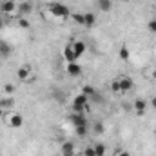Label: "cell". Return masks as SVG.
I'll return each instance as SVG.
<instances>
[{"label":"cell","instance_id":"obj_3","mask_svg":"<svg viewBox=\"0 0 156 156\" xmlns=\"http://www.w3.org/2000/svg\"><path fill=\"white\" fill-rule=\"evenodd\" d=\"M87 107H89V98L85 94L80 93L78 96H75V100H73V113H83Z\"/></svg>","mask_w":156,"mask_h":156},{"label":"cell","instance_id":"obj_17","mask_svg":"<svg viewBox=\"0 0 156 156\" xmlns=\"http://www.w3.org/2000/svg\"><path fill=\"white\" fill-rule=\"evenodd\" d=\"M96 93H98V91H96L94 87H91V85H83V87H82V94H85L89 100H91V98H93Z\"/></svg>","mask_w":156,"mask_h":156},{"label":"cell","instance_id":"obj_24","mask_svg":"<svg viewBox=\"0 0 156 156\" xmlns=\"http://www.w3.org/2000/svg\"><path fill=\"white\" fill-rule=\"evenodd\" d=\"M9 53H11V45H9V44H0V55L7 56Z\"/></svg>","mask_w":156,"mask_h":156},{"label":"cell","instance_id":"obj_26","mask_svg":"<svg viewBox=\"0 0 156 156\" xmlns=\"http://www.w3.org/2000/svg\"><path fill=\"white\" fill-rule=\"evenodd\" d=\"M4 93H5V94H13V93H15V85H13V83H5V85H4Z\"/></svg>","mask_w":156,"mask_h":156},{"label":"cell","instance_id":"obj_23","mask_svg":"<svg viewBox=\"0 0 156 156\" xmlns=\"http://www.w3.org/2000/svg\"><path fill=\"white\" fill-rule=\"evenodd\" d=\"M118 56H120L122 60H125V62H127V60H129V56H131V55H129V49H127V47H122V49L118 51Z\"/></svg>","mask_w":156,"mask_h":156},{"label":"cell","instance_id":"obj_13","mask_svg":"<svg viewBox=\"0 0 156 156\" xmlns=\"http://www.w3.org/2000/svg\"><path fill=\"white\" fill-rule=\"evenodd\" d=\"M133 105H134V111H136V113H140V115H142V113H145V109L149 107V104H147L145 100H142V98L134 100V104H133Z\"/></svg>","mask_w":156,"mask_h":156},{"label":"cell","instance_id":"obj_16","mask_svg":"<svg viewBox=\"0 0 156 156\" xmlns=\"http://www.w3.org/2000/svg\"><path fill=\"white\" fill-rule=\"evenodd\" d=\"M85 15V27H93L96 24V15L94 13H83Z\"/></svg>","mask_w":156,"mask_h":156},{"label":"cell","instance_id":"obj_22","mask_svg":"<svg viewBox=\"0 0 156 156\" xmlns=\"http://www.w3.org/2000/svg\"><path fill=\"white\" fill-rule=\"evenodd\" d=\"M18 26L24 27V29H29V27H31V22H29L26 16H18Z\"/></svg>","mask_w":156,"mask_h":156},{"label":"cell","instance_id":"obj_28","mask_svg":"<svg viewBox=\"0 0 156 156\" xmlns=\"http://www.w3.org/2000/svg\"><path fill=\"white\" fill-rule=\"evenodd\" d=\"M147 27H149V31H151V33H156V18H153V20L147 24Z\"/></svg>","mask_w":156,"mask_h":156},{"label":"cell","instance_id":"obj_10","mask_svg":"<svg viewBox=\"0 0 156 156\" xmlns=\"http://www.w3.org/2000/svg\"><path fill=\"white\" fill-rule=\"evenodd\" d=\"M71 47H73V51L76 53L78 58H80V56L85 53V49H87V45H85V42H83V40H75V42L71 44Z\"/></svg>","mask_w":156,"mask_h":156},{"label":"cell","instance_id":"obj_25","mask_svg":"<svg viewBox=\"0 0 156 156\" xmlns=\"http://www.w3.org/2000/svg\"><path fill=\"white\" fill-rule=\"evenodd\" d=\"M82 154L83 156H96V153H94V147H93V145H87V147L82 151Z\"/></svg>","mask_w":156,"mask_h":156},{"label":"cell","instance_id":"obj_5","mask_svg":"<svg viewBox=\"0 0 156 156\" xmlns=\"http://www.w3.org/2000/svg\"><path fill=\"white\" fill-rule=\"evenodd\" d=\"M0 9H2V13H5V15H15V13H18V4H16L15 0H2Z\"/></svg>","mask_w":156,"mask_h":156},{"label":"cell","instance_id":"obj_31","mask_svg":"<svg viewBox=\"0 0 156 156\" xmlns=\"http://www.w3.org/2000/svg\"><path fill=\"white\" fill-rule=\"evenodd\" d=\"M2 27H4V22H2V20H0V29H2Z\"/></svg>","mask_w":156,"mask_h":156},{"label":"cell","instance_id":"obj_27","mask_svg":"<svg viewBox=\"0 0 156 156\" xmlns=\"http://www.w3.org/2000/svg\"><path fill=\"white\" fill-rule=\"evenodd\" d=\"M113 156H131V153L125 151V149H118V151H115V154Z\"/></svg>","mask_w":156,"mask_h":156},{"label":"cell","instance_id":"obj_14","mask_svg":"<svg viewBox=\"0 0 156 156\" xmlns=\"http://www.w3.org/2000/svg\"><path fill=\"white\" fill-rule=\"evenodd\" d=\"M96 5H98V9H100V11L107 13V11H111V9H113V0H96Z\"/></svg>","mask_w":156,"mask_h":156},{"label":"cell","instance_id":"obj_18","mask_svg":"<svg viewBox=\"0 0 156 156\" xmlns=\"http://www.w3.org/2000/svg\"><path fill=\"white\" fill-rule=\"evenodd\" d=\"M93 147H94V153H96V156H105V145L102 144V142H98V144H93Z\"/></svg>","mask_w":156,"mask_h":156},{"label":"cell","instance_id":"obj_30","mask_svg":"<svg viewBox=\"0 0 156 156\" xmlns=\"http://www.w3.org/2000/svg\"><path fill=\"white\" fill-rule=\"evenodd\" d=\"M153 78H154V80H156V69H154V71H153Z\"/></svg>","mask_w":156,"mask_h":156},{"label":"cell","instance_id":"obj_1","mask_svg":"<svg viewBox=\"0 0 156 156\" xmlns=\"http://www.w3.org/2000/svg\"><path fill=\"white\" fill-rule=\"evenodd\" d=\"M45 11L49 13L51 18H58V20H66V18L71 16L69 7L66 4H62V2H49V4H45Z\"/></svg>","mask_w":156,"mask_h":156},{"label":"cell","instance_id":"obj_6","mask_svg":"<svg viewBox=\"0 0 156 156\" xmlns=\"http://www.w3.org/2000/svg\"><path fill=\"white\" fill-rule=\"evenodd\" d=\"M16 76L20 78L22 82H27V83H31V82L35 80V76H33V73H31V67H29V66H22V67H18Z\"/></svg>","mask_w":156,"mask_h":156},{"label":"cell","instance_id":"obj_19","mask_svg":"<svg viewBox=\"0 0 156 156\" xmlns=\"http://www.w3.org/2000/svg\"><path fill=\"white\" fill-rule=\"evenodd\" d=\"M71 18L76 22L78 26H85V15L83 13H75V15H71Z\"/></svg>","mask_w":156,"mask_h":156},{"label":"cell","instance_id":"obj_7","mask_svg":"<svg viewBox=\"0 0 156 156\" xmlns=\"http://www.w3.org/2000/svg\"><path fill=\"white\" fill-rule=\"evenodd\" d=\"M60 154L62 156H75L76 154V145H75V142H64L62 145H60Z\"/></svg>","mask_w":156,"mask_h":156},{"label":"cell","instance_id":"obj_29","mask_svg":"<svg viewBox=\"0 0 156 156\" xmlns=\"http://www.w3.org/2000/svg\"><path fill=\"white\" fill-rule=\"evenodd\" d=\"M149 105H151V107L156 111V96H153V98H151V104H149Z\"/></svg>","mask_w":156,"mask_h":156},{"label":"cell","instance_id":"obj_15","mask_svg":"<svg viewBox=\"0 0 156 156\" xmlns=\"http://www.w3.org/2000/svg\"><path fill=\"white\" fill-rule=\"evenodd\" d=\"M13 105H15L13 98H2V100H0V109H2L4 113H5V111H9Z\"/></svg>","mask_w":156,"mask_h":156},{"label":"cell","instance_id":"obj_11","mask_svg":"<svg viewBox=\"0 0 156 156\" xmlns=\"http://www.w3.org/2000/svg\"><path fill=\"white\" fill-rule=\"evenodd\" d=\"M33 11V4L31 2H20L18 4V16H27Z\"/></svg>","mask_w":156,"mask_h":156},{"label":"cell","instance_id":"obj_4","mask_svg":"<svg viewBox=\"0 0 156 156\" xmlns=\"http://www.w3.org/2000/svg\"><path fill=\"white\" fill-rule=\"evenodd\" d=\"M5 123H7L9 127H13V129H18V127L24 125V116H22L20 113H9V115L5 116Z\"/></svg>","mask_w":156,"mask_h":156},{"label":"cell","instance_id":"obj_2","mask_svg":"<svg viewBox=\"0 0 156 156\" xmlns=\"http://www.w3.org/2000/svg\"><path fill=\"white\" fill-rule=\"evenodd\" d=\"M115 82H116V85H118V93H129L134 87V82H133V78L129 76V75H120Z\"/></svg>","mask_w":156,"mask_h":156},{"label":"cell","instance_id":"obj_32","mask_svg":"<svg viewBox=\"0 0 156 156\" xmlns=\"http://www.w3.org/2000/svg\"><path fill=\"white\" fill-rule=\"evenodd\" d=\"M2 115H4V111H2V109H0V116H2Z\"/></svg>","mask_w":156,"mask_h":156},{"label":"cell","instance_id":"obj_20","mask_svg":"<svg viewBox=\"0 0 156 156\" xmlns=\"http://www.w3.org/2000/svg\"><path fill=\"white\" fill-rule=\"evenodd\" d=\"M105 131V125H104V122H94L93 123V133H96V134H102Z\"/></svg>","mask_w":156,"mask_h":156},{"label":"cell","instance_id":"obj_12","mask_svg":"<svg viewBox=\"0 0 156 156\" xmlns=\"http://www.w3.org/2000/svg\"><path fill=\"white\" fill-rule=\"evenodd\" d=\"M64 58H66V62H78V56H76V53L73 51L71 44L64 47Z\"/></svg>","mask_w":156,"mask_h":156},{"label":"cell","instance_id":"obj_8","mask_svg":"<svg viewBox=\"0 0 156 156\" xmlns=\"http://www.w3.org/2000/svg\"><path fill=\"white\" fill-rule=\"evenodd\" d=\"M66 73L69 76H80L82 75V66L78 62H67L66 64Z\"/></svg>","mask_w":156,"mask_h":156},{"label":"cell","instance_id":"obj_9","mask_svg":"<svg viewBox=\"0 0 156 156\" xmlns=\"http://www.w3.org/2000/svg\"><path fill=\"white\" fill-rule=\"evenodd\" d=\"M69 122L75 125V127H80V125H87V118L83 113H73L69 116Z\"/></svg>","mask_w":156,"mask_h":156},{"label":"cell","instance_id":"obj_33","mask_svg":"<svg viewBox=\"0 0 156 156\" xmlns=\"http://www.w3.org/2000/svg\"><path fill=\"white\" fill-rule=\"evenodd\" d=\"M0 4H2V0H0Z\"/></svg>","mask_w":156,"mask_h":156},{"label":"cell","instance_id":"obj_21","mask_svg":"<svg viewBox=\"0 0 156 156\" xmlns=\"http://www.w3.org/2000/svg\"><path fill=\"white\" fill-rule=\"evenodd\" d=\"M75 133H76L78 138H83L87 134V125H80V127H75Z\"/></svg>","mask_w":156,"mask_h":156}]
</instances>
